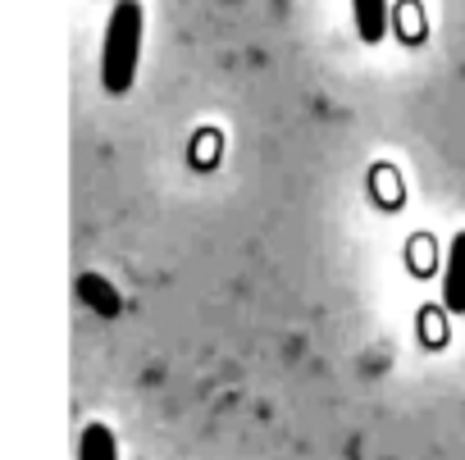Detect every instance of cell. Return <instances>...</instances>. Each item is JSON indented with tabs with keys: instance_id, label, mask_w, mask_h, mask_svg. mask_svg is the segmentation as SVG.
I'll return each instance as SVG.
<instances>
[{
	"instance_id": "obj_1",
	"label": "cell",
	"mask_w": 465,
	"mask_h": 460,
	"mask_svg": "<svg viewBox=\"0 0 465 460\" xmlns=\"http://www.w3.org/2000/svg\"><path fill=\"white\" fill-rule=\"evenodd\" d=\"M142 37H146V15L137 0H119L105 24V46H101V87L110 96H124L137 78L142 60Z\"/></svg>"
},
{
	"instance_id": "obj_2",
	"label": "cell",
	"mask_w": 465,
	"mask_h": 460,
	"mask_svg": "<svg viewBox=\"0 0 465 460\" xmlns=\"http://www.w3.org/2000/svg\"><path fill=\"white\" fill-rule=\"evenodd\" d=\"M442 301L451 315H465V233L451 238L447 269H442Z\"/></svg>"
},
{
	"instance_id": "obj_3",
	"label": "cell",
	"mask_w": 465,
	"mask_h": 460,
	"mask_svg": "<svg viewBox=\"0 0 465 460\" xmlns=\"http://www.w3.org/2000/svg\"><path fill=\"white\" fill-rule=\"evenodd\" d=\"M351 15H356V33L361 42H383V28H388V0H351Z\"/></svg>"
},
{
	"instance_id": "obj_4",
	"label": "cell",
	"mask_w": 465,
	"mask_h": 460,
	"mask_svg": "<svg viewBox=\"0 0 465 460\" xmlns=\"http://www.w3.org/2000/svg\"><path fill=\"white\" fill-rule=\"evenodd\" d=\"M78 297L96 310V315H119V292H114V283L110 279H101V274H83L78 279Z\"/></svg>"
},
{
	"instance_id": "obj_5",
	"label": "cell",
	"mask_w": 465,
	"mask_h": 460,
	"mask_svg": "<svg viewBox=\"0 0 465 460\" xmlns=\"http://www.w3.org/2000/svg\"><path fill=\"white\" fill-rule=\"evenodd\" d=\"M78 460H119V442L105 424H87L78 437Z\"/></svg>"
}]
</instances>
